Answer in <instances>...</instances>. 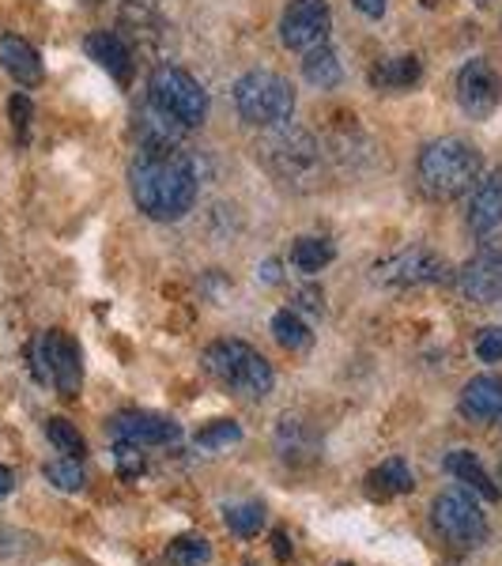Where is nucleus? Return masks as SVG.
<instances>
[{
	"instance_id": "nucleus-1",
	"label": "nucleus",
	"mask_w": 502,
	"mask_h": 566,
	"mask_svg": "<svg viewBox=\"0 0 502 566\" xmlns=\"http://www.w3.org/2000/svg\"><path fill=\"white\" fill-rule=\"evenodd\" d=\"M197 167L186 151H136L129 167V189L144 216L155 223H178L197 205Z\"/></svg>"
},
{
	"instance_id": "nucleus-2",
	"label": "nucleus",
	"mask_w": 502,
	"mask_h": 566,
	"mask_svg": "<svg viewBox=\"0 0 502 566\" xmlns=\"http://www.w3.org/2000/svg\"><path fill=\"white\" fill-rule=\"evenodd\" d=\"M483 155L477 144L461 140V136H442L431 140L416 159V181L431 200H458L480 181Z\"/></svg>"
},
{
	"instance_id": "nucleus-3",
	"label": "nucleus",
	"mask_w": 502,
	"mask_h": 566,
	"mask_svg": "<svg viewBox=\"0 0 502 566\" xmlns=\"http://www.w3.org/2000/svg\"><path fill=\"white\" fill-rule=\"evenodd\" d=\"M258 163L280 186H310L322 170V148L299 125H276L258 144Z\"/></svg>"
},
{
	"instance_id": "nucleus-4",
	"label": "nucleus",
	"mask_w": 502,
	"mask_h": 566,
	"mask_svg": "<svg viewBox=\"0 0 502 566\" xmlns=\"http://www.w3.org/2000/svg\"><path fill=\"white\" fill-rule=\"evenodd\" d=\"M234 109L253 129H276L295 114V87L280 72L253 69L234 84Z\"/></svg>"
},
{
	"instance_id": "nucleus-5",
	"label": "nucleus",
	"mask_w": 502,
	"mask_h": 566,
	"mask_svg": "<svg viewBox=\"0 0 502 566\" xmlns=\"http://www.w3.org/2000/svg\"><path fill=\"white\" fill-rule=\"evenodd\" d=\"M205 370L216 381H223L227 389L245 392V397H269L276 386V374H272L269 359L261 352H253L242 340H216L205 352Z\"/></svg>"
},
{
	"instance_id": "nucleus-6",
	"label": "nucleus",
	"mask_w": 502,
	"mask_h": 566,
	"mask_svg": "<svg viewBox=\"0 0 502 566\" xmlns=\"http://www.w3.org/2000/svg\"><path fill=\"white\" fill-rule=\"evenodd\" d=\"M148 106L159 109L163 117L178 122L181 129H197L208 117V95L205 87L178 65H159L148 80Z\"/></svg>"
},
{
	"instance_id": "nucleus-7",
	"label": "nucleus",
	"mask_w": 502,
	"mask_h": 566,
	"mask_svg": "<svg viewBox=\"0 0 502 566\" xmlns=\"http://www.w3.org/2000/svg\"><path fill=\"white\" fill-rule=\"evenodd\" d=\"M431 522L442 533V541H450L453 547H480L488 541V517L469 488L438 491L431 502Z\"/></svg>"
},
{
	"instance_id": "nucleus-8",
	"label": "nucleus",
	"mask_w": 502,
	"mask_h": 566,
	"mask_svg": "<svg viewBox=\"0 0 502 566\" xmlns=\"http://www.w3.org/2000/svg\"><path fill=\"white\" fill-rule=\"evenodd\" d=\"M34 378L39 381H53V389L61 397H76L80 386H84V355H80V344L72 340L61 328H50L39 344H34Z\"/></svg>"
},
{
	"instance_id": "nucleus-9",
	"label": "nucleus",
	"mask_w": 502,
	"mask_h": 566,
	"mask_svg": "<svg viewBox=\"0 0 502 566\" xmlns=\"http://www.w3.org/2000/svg\"><path fill=\"white\" fill-rule=\"evenodd\" d=\"M328 27H333V12L325 0H291L280 15V42L295 53H310L317 45H328Z\"/></svg>"
},
{
	"instance_id": "nucleus-10",
	"label": "nucleus",
	"mask_w": 502,
	"mask_h": 566,
	"mask_svg": "<svg viewBox=\"0 0 502 566\" xmlns=\"http://www.w3.org/2000/svg\"><path fill=\"white\" fill-rule=\"evenodd\" d=\"M374 276H378V283H389V287H423V283L450 280V261L442 253L416 245V250H405L389 261H378Z\"/></svg>"
},
{
	"instance_id": "nucleus-11",
	"label": "nucleus",
	"mask_w": 502,
	"mask_h": 566,
	"mask_svg": "<svg viewBox=\"0 0 502 566\" xmlns=\"http://www.w3.org/2000/svg\"><path fill=\"white\" fill-rule=\"evenodd\" d=\"M502 103V76L495 65L483 57H472L469 65L458 72V106L472 122H488Z\"/></svg>"
},
{
	"instance_id": "nucleus-12",
	"label": "nucleus",
	"mask_w": 502,
	"mask_h": 566,
	"mask_svg": "<svg viewBox=\"0 0 502 566\" xmlns=\"http://www.w3.org/2000/svg\"><path fill=\"white\" fill-rule=\"evenodd\" d=\"M109 434L114 442H129V446H167L178 442V423L167 416L155 412H122L109 419Z\"/></svg>"
},
{
	"instance_id": "nucleus-13",
	"label": "nucleus",
	"mask_w": 502,
	"mask_h": 566,
	"mask_svg": "<svg viewBox=\"0 0 502 566\" xmlns=\"http://www.w3.org/2000/svg\"><path fill=\"white\" fill-rule=\"evenodd\" d=\"M458 287L469 303L491 306L502 298V258L499 253H480L458 272Z\"/></svg>"
},
{
	"instance_id": "nucleus-14",
	"label": "nucleus",
	"mask_w": 502,
	"mask_h": 566,
	"mask_svg": "<svg viewBox=\"0 0 502 566\" xmlns=\"http://www.w3.org/2000/svg\"><path fill=\"white\" fill-rule=\"evenodd\" d=\"M469 223L472 234H491L495 227H502V167H495L491 175H483L477 181V189H469Z\"/></svg>"
},
{
	"instance_id": "nucleus-15",
	"label": "nucleus",
	"mask_w": 502,
	"mask_h": 566,
	"mask_svg": "<svg viewBox=\"0 0 502 566\" xmlns=\"http://www.w3.org/2000/svg\"><path fill=\"white\" fill-rule=\"evenodd\" d=\"M458 412L472 423H491L502 416V378L499 374H477L472 381H464Z\"/></svg>"
},
{
	"instance_id": "nucleus-16",
	"label": "nucleus",
	"mask_w": 502,
	"mask_h": 566,
	"mask_svg": "<svg viewBox=\"0 0 502 566\" xmlns=\"http://www.w3.org/2000/svg\"><path fill=\"white\" fill-rule=\"evenodd\" d=\"M84 50H87V57L91 61H98V69H106L109 76L117 80L122 87H129L133 84V50L125 45L122 34H114V31H95V34H87V42H84Z\"/></svg>"
},
{
	"instance_id": "nucleus-17",
	"label": "nucleus",
	"mask_w": 502,
	"mask_h": 566,
	"mask_svg": "<svg viewBox=\"0 0 502 566\" xmlns=\"http://www.w3.org/2000/svg\"><path fill=\"white\" fill-rule=\"evenodd\" d=\"M0 65H4L8 76L23 87H34L42 84V57L31 42L20 39V34H4L0 39Z\"/></svg>"
},
{
	"instance_id": "nucleus-18",
	"label": "nucleus",
	"mask_w": 502,
	"mask_h": 566,
	"mask_svg": "<svg viewBox=\"0 0 502 566\" xmlns=\"http://www.w3.org/2000/svg\"><path fill=\"white\" fill-rule=\"evenodd\" d=\"M446 472H450L453 480L464 483V488L472 491V495H480V499H488V502H495L499 499V488H495V480L488 476V469L480 464V458L472 450H453V453H446Z\"/></svg>"
},
{
	"instance_id": "nucleus-19",
	"label": "nucleus",
	"mask_w": 502,
	"mask_h": 566,
	"mask_svg": "<svg viewBox=\"0 0 502 566\" xmlns=\"http://www.w3.org/2000/svg\"><path fill=\"white\" fill-rule=\"evenodd\" d=\"M416 488V480H412V469H408L405 461L394 458V461H386V464H378V469L367 476V495L370 499H397V495H408V491Z\"/></svg>"
},
{
	"instance_id": "nucleus-20",
	"label": "nucleus",
	"mask_w": 502,
	"mask_h": 566,
	"mask_svg": "<svg viewBox=\"0 0 502 566\" xmlns=\"http://www.w3.org/2000/svg\"><path fill=\"white\" fill-rule=\"evenodd\" d=\"M419 76H423L419 57H394V61H381V65L370 72V84L378 91H408L419 84Z\"/></svg>"
},
{
	"instance_id": "nucleus-21",
	"label": "nucleus",
	"mask_w": 502,
	"mask_h": 566,
	"mask_svg": "<svg viewBox=\"0 0 502 566\" xmlns=\"http://www.w3.org/2000/svg\"><path fill=\"white\" fill-rule=\"evenodd\" d=\"M303 76H306V84L328 91V87H336L344 80V69H341V61H336V53L328 50V45H317V50L306 53Z\"/></svg>"
},
{
	"instance_id": "nucleus-22",
	"label": "nucleus",
	"mask_w": 502,
	"mask_h": 566,
	"mask_svg": "<svg viewBox=\"0 0 502 566\" xmlns=\"http://www.w3.org/2000/svg\"><path fill=\"white\" fill-rule=\"evenodd\" d=\"M333 258H336V245L328 242V239H314V234H306V239H295V245H291V264H295L299 272H306V276L322 272Z\"/></svg>"
},
{
	"instance_id": "nucleus-23",
	"label": "nucleus",
	"mask_w": 502,
	"mask_h": 566,
	"mask_svg": "<svg viewBox=\"0 0 502 566\" xmlns=\"http://www.w3.org/2000/svg\"><path fill=\"white\" fill-rule=\"evenodd\" d=\"M272 336H276V344L287 352H306L310 344H314V333H310V325L295 310H280V314L272 317Z\"/></svg>"
},
{
	"instance_id": "nucleus-24",
	"label": "nucleus",
	"mask_w": 502,
	"mask_h": 566,
	"mask_svg": "<svg viewBox=\"0 0 502 566\" xmlns=\"http://www.w3.org/2000/svg\"><path fill=\"white\" fill-rule=\"evenodd\" d=\"M223 522L234 536H253L264 528V506L261 502H231L223 510Z\"/></svg>"
},
{
	"instance_id": "nucleus-25",
	"label": "nucleus",
	"mask_w": 502,
	"mask_h": 566,
	"mask_svg": "<svg viewBox=\"0 0 502 566\" xmlns=\"http://www.w3.org/2000/svg\"><path fill=\"white\" fill-rule=\"evenodd\" d=\"M45 438H50L53 446H57V453H65V458H84L87 453V442H84V434L76 431V427L69 423V419H61V416H53L50 423H45Z\"/></svg>"
},
{
	"instance_id": "nucleus-26",
	"label": "nucleus",
	"mask_w": 502,
	"mask_h": 566,
	"mask_svg": "<svg viewBox=\"0 0 502 566\" xmlns=\"http://www.w3.org/2000/svg\"><path fill=\"white\" fill-rule=\"evenodd\" d=\"M45 480L53 483L57 491H80L84 488V469H80V461L76 458H57V461H50L45 464Z\"/></svg>"
},
{
	"instance_id": "nucleus-27",
	"label": "nucleus",
	"mask_w": 502,
	"mask_h": 566,
	"mask_svg": "<svg viewBox=\"0 0 502 566\" xmlns=\"http://www.w3.org/2000/svg\"><path fill=\"white\" fill-rule=\"evenodd\" d=\"M167 559L175 566H205L212 559V547H208V541H197V536H181L167 547Z\"/></svg>"
},
{
	"instance_id": "nucleus-28",
	"label": "nucleus",
	"mask_w": 502,
	"mask_h": 566,
	"mask_svg": "<svg viewBox=\"0 0 502 566\" xmlns=\"http://www.w3.org/2000/svg\"><path fill=\"white\" fill-rule=\"evenodd\" d=\"M242 438V427L234 419H216L212 427L197 431V446L200 450H223V446H234Z\"/></svg>"
},
{
	"instance_id": "nucleus-29",
	"label": "nucleus",
	"mask_w": 502,
	"mask_h": 566,
	"mask_svg": "<svg viewBox=\"0 0 502 566\" xmlns=\"http://www.w3.org/2000/svg\"><path fill=\"white\" fill-rule=\"evenodd\" d=\"M117 472H122V480H136V476H140V472H144L140 446L117 442Z\"/></svg>"
},
{
	"instance_id": "nucleus-30",
	"label": "nucleus",
	"mask_w": 502,
	"mask_h": 566,
	"mask_svg": "<svg viewBox=\"0 0 502 566\" xmlns=\"http://www.w3.org/2000/svg\"><path fill=\"white\" fill-rule=\"evenodd\" d=\"M477 355L483 363H502V328H483L477 336Z\"/></svg>"
},
{
	"instance_id": "nucleus-31",
	"label": "nucleus",
	"mask_w": 502,
	"mask_h": 566,
	"mask_svg": "<svg viewBox=\"0 0 502 566\" xmlns=\"http://www.w3.org/2000/svg\"><path fill=\"white\" fill-rule=\"evenodd\" d=\"M8 109H12V122H15V133H20V140H27V129H31V98H27V95H12Z\"/></svg>"
},
{
	"instance_id": "nucleus-32",
	"label": "nucleus",
	"mask_w": 502,
	"mask_h": 566,
	"mask_svg": "<svg viewBox=\"0 0 502 566\" xmlns=\"http://www.w3.org/2000/svg\"><path fill=\"white\" fill-rule=\"evenodd\" d=\"M355 8H359L363 15H367V20H381V15H386V4L389 0H352Z\"/></svg>"
},
{
	"instance_id": "nucleus-33",
	"label": "nucleus",
	"mask_w": 502,
	"mask_h": 566,
	"mask_svg": "<svg viewBox=\"0 0 502 566\" xmlns=\"http://www.w3.org/2000/svg\"><path fill=\"white\" fill-rule=\"evenodd\" d=\"M12 488H15V476H12V472L4 469V464H0V499H4V495H8V491H12Z\"/></svg>"
},
{
	"instance_id": "nucleus-34",
	"label": "nucleus",
	"mask_w": 502,
	"mask_h": 566,
	"mask_svg": "<svg viewBox=\"0 0 502 566\" xmlns=\"http://www.w3.org/2000/svg\"><path fill=\"white\" fill-rule=\"evenodd\" d=\"M276 555L280 559H287V536L284 533H276Z\"/></svg>"
}]
</instances>
